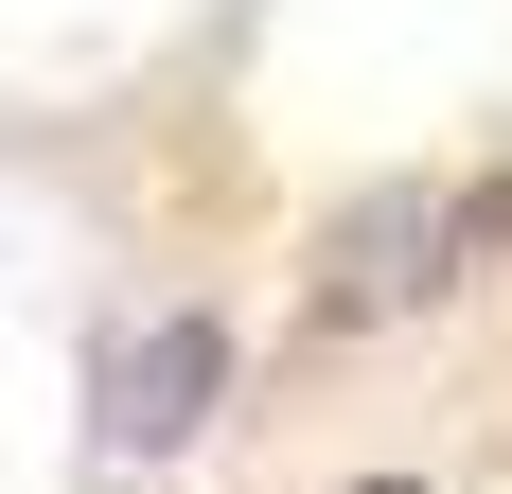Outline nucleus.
I'll list each match as a JSON object with an SVG mask.
<instances>
[{
  "mask_svg": "<svg viewBox=\"0 0 512 494\" xmlns=\"http://www.w3.org/2000/svg\"><path fill=\"white\" fill-rule=\"evenodd\" d=\"M442 283V195H371L354 230H336V283H318V318H389V300Z\"/></svg>",
  "mask_w": 512,
  "mask_h": 494,
  "instance_id": "nucleus-2",
  "label": "nucleus"
},
{
  "mask_svg": "<svg viewBox=\"0 0 512 494\" xmlns=\"http://www.w3.org/2000/svg\"><path fill=\"white\" fill-rule=\"evenodd\" d=\"M230 389V318H159V336L106 353V459H177Z\"/></svg>",
  "mask_w": 512,
  "mask_h": 494,
  "instance_id": "nucleus-1",
  "label": "nucleus"
},
{
  "mask_svg": "<svg viewBox=\"0 0 512 494\" xmlns=\"http://www.w3.org/2000/svg\"><path fill=\"white\" fill-rule=\"evenodd\" d=\"M371 494H424V477H371Z\"/></svg>",
  "mask_w": 512,
  "mask_h": 494,
  "instance_id": "nucleus-3",
  "label": "nucleus"
}]
</instances>
